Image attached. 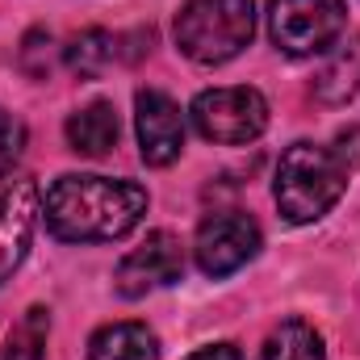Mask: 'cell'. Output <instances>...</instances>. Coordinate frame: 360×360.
<instances>
[{
    "mask_svg": "<svg viewBox=\"0 0 360 360\" xmlns=\"http://www.w3.org/2000/svg\"><path fill=\"white\" fill-rule=\"evenodd\" d=\"M331 151H335V155L348 164V172H356V168H360V126H348V130H340Z\"/></svg>",
    "mask_w": 360,
    "mask_h": 360,
    "instance_id": "obj_18",
    "label": "cell"
},
{
    "mask_svg": "<svg viewBox=\"0 0 360 360\" xmlns=\"http://www.w3.org/2000/svg\"><path fill=\"white\" fill-rule=\"evenodd\" d=\"M256 34V0H188L176 13V46L197 63H226Z\"/></svg>",
    "mask_w": 360,
    "mask_h": 360,
    "instance_id": "obj_3",
    "label": "cell"
},
{
    "mask_svg": "<svg viewBox=\"0 0 360 360\" xmlns=\"http://www.w3.org/2000/svg\"><path fill=\"white\" fill-rule=\"evenodd\" d=\"M117 38L109 30H84L68 42V68L80 76V80H96L113 59H117Z\"/></svg>",
    "mask_w": 360,
    "mask_h": 360,
    "instance_id": "obj_14",
    "label": "cell"
},
{
    "mask_svg": "<svg viewBox=\"0 0 360 360\" xmlns=\"http://www.w3.org/2000/svg\"><path fill=\"white\" fill-rule=\"evenodd\" d=\"M184 269V252H180V239L172 231H155L147 235V243H139L113 272L117 281V293L122 297H143L160 285H172Z\"/></svg>",
    "mask_w": 360,
    "mask_h": 360,
    "instance_id": "obj_7",
    "label": "cell"
},
{
    "mask_svg": "<svg viewBox=\"0 0 360 360\" xmlns=\"http://www.w3.org/2000/svg\"><path fill=\"white\" fill-rule=\"evenodd\" d=\"M21 147H25V126L13 113H0V180L8 176L13 164L21 160Z\"/></svg>",
    "mask_w": 360,
    "mask_h": 360,
    "instance_id": "obj_17",
    "label": "cell"
},
{
    "mask_svg": "<svg viewBox=\"0 0 360 360\" xmlns=\"http://www.w3.org/2000/svg\"><path fill=\"white\" fill-rule=\"evenodd\" d=\"M21 68L34 80H46L51 76V68H55V38L46 30H30L21 38Z\"/></svg>",
    "mask_w": 360,
    "mask_h": 360,
    "instance_id": "obj_16",
    "label": "cell"
},
{
    "mask_svg": "<svg viewBox=\"0 0 360 360\" xmlns=\"http://www.w3.org/2000/svg\"><path fill=\"white\" fill-rule=\"evenodd\" d=\"M260 360H323V335L310 323L289 319L264 340Z\"/></svg>",
    "mask_w": 360,
    "mask_h": 360,
    "instance_id": "obj_13",
    "label": "cell"
},
{
    "mask_svg": "<svg viewBox=\"0 0 360 360\" xmlns=\"http://www.w3.org/2000/svg\"><path fill=\"white\" fill-rule=\"evenodd\" d=\"M134 122H139V151L151 168L172 164L184 147V117L172 105V96H164L160 89H143L134 96Z\"/></svg>",
    "mask_w": 360,
    "mask_h": 360,
    "instance_id": "obj_8",
    "label": "cell"
},
{
    "mask_svg": "<svg viewBox=\"0 0 360 360\" xmlns=\"http://www.w3.org/2000/svg\"><path fill=\"white\" fill-rule=\"evenodd\" d=\"M193 126L201 139L222 147H243L264 134L269 126V101L256 89H210L193 101Z\"/></svg>",
    "mask_w": 360,
    "mask_h": 360,
    "instance_id": "obj_5",
    "label": "cell"
},
{
    "mask_svg": "<svg viewBox=\"0 0 360 360\" xmlns=\"http://www.w3.org/2000/svg\"><path fill=\"white\" fill-rule=\"evenodd\" d=\"M89 360H160V340L147 323H109L92 335Z\"/></svg>",
    "mask_w": 360,
    "mask_h": 360,
    "instance_id": "obj_11",
    "label": "cell"
},
{
    "mask_svg": "<svg viewBox=\"0 0 360 360\" xmlns=\"http://www.w3.org/2000/svg\"><path fill=\"white\" fill-rule=\"evenodd\" d=\"M147 214V188L109 176H59L46 188V226L63 243H113Z\"/></svg>",
    "mask_w": 360,
    "mask_h": 360,
    "instance_id": "obj_1",
    "label": "cell"
},
{
    "mask_svg": "<svg viewBox=\"0 0 360 360\" xmlns=\"http://www.w3.org/2000/svg\"><path fill=\"white\" fill-rule=\"evenodd\" d=\"M348 13L344 0H272L269 4V34L276 51L293 59H310L335 46L344 34Z\"/></svg>",
    "mask_w": 360,
    "mask_h": 360,
    "instance_id": "obj_4",
    "label": "cell"
},
{
    "mask_svg": "<svg viewBox=\"0 0 360 360\" xmlns=\"http://www.w3.org/2000/svg\"><path fill=\"white\" fill-rule=\"evenodd\" d=\"M360 89V34L356 38H348L335 55H331V63L323 68V76L314 80V96L323 101V105H344V101H352Z\"/></svg>",
    "mask_w": 360,
    "mask_h": 360,
    "instance_id": "obj_12",
    "label": "cell"
},
{
    "mask_svg": "<svg viewBox=\"0 0 360 360\" xmlns=\"http://www.w3.org/2000/svg\"><path fill=\"white\" fill-rule=\"evenodd\" d=\"M348 176V164L331 147L293 143L276 168V205L289 222H314L344 197Z\"/></svg>",
    "mask_w": 360,
    "mask_h": 360,
    "instance_id": "obj_2",
    "label": "cell"
},
{
    "mask_svg": "<svg viewBox=\"0 0 360 360\" xmlns=\"http://www.w3.org/2000/svg\"><path fill=\"white\" fill-rule=\"evenodd\" d=\"M68 143H72L76 155H92V160L109 155L117 147V113H113V105L92 101L84 109H76L68 117Z\"/></svg>",
    "mask_w": 360,
    "mask_h": 360,
    "instance_id": "obj_10",
    "label": "cell"
},
{
    "mask_svg": "<svg viewBox=\"0 0 360 360\" xmlns=\"http://www.w3.org/2000/svg\"><path fill=\"white\" fill-rule=\"evenodd\" d=\"M34 222H38V184L17 180L0 197V285L21 269L34 239Z\"/></svg>",
    "mask_w": 360,
    "mask_h": 360,
    "instance_id": "obj_9",
    "label": "cell"
},
{
    "mask_svg": "<svg viewBox=\"0 0 360 360\" xmlns=\"http://www.w3.org/2000/svg\"><path fill=\"white\" fill-rule=\"evenodd\" d=\"M188 360H243V356H239V348H235V344H214V348L193 352Z\"/></svg>",
    "mask_w": 360,
    "mask_h": 360,
    "instance_id": "obj_19",
    "label": "cell"
},
{
    "mask_svg": "<svg viewBox=\"0 0 360 360\" xmlns=\"http://www.w3.org/2000/svg\"><path fill=\"white\" fill-rule=\"evenodd\" d=\"M256 252H260V226H256V218H248L239 210H218L197 226L193 256L205 276H226V272L243 269Z\"/></svg>",
    "mask_w": 360,
    "mask_h": 360,
    "instance_id": "obj_6",
    "label": "cell"
},
{
    "mask_svg": "<svg viewBox=\"0 0 360 360\" xmlns=\"http://www.w3.org/2000/svg\"><path fill=\"white\" fill-rule=\"evenodd\" d=\"M46 331H51V319L42 306L25 310V319L13 327L8 335V352L4 360H46Z\"/></svg>",
    "mask_w": 360,
    "mask_h": 360,
    "instance_id": "obj_15",
    "label": "cell"
}]
</instances>
